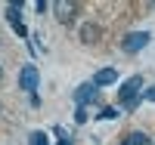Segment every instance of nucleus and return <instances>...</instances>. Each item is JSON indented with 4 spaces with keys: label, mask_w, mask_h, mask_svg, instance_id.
<instances>
[{
    "label": "nucleus",
    "mask_w": 155,
    "mask_h": 145,
    "mask_svg": "<svg viewBox=\"0 0 155 145\" xmlns=\"http://www.w3.org/2000/svg\"><path fill=\"white\" fill-rule=\"evenodd\" d=\"M143 99H149V102H155V87H149L146 93H143Z\"/></svg>",
    "instance_id": "14"
},
{
    "label": "nucleus",
    "mask_w": 155,
    "mask_h": 145,
    "mask_svg": "<svg viewBox=\"0 0 155 145\" xmlns=\"http://www.w3.org/2000/svg\"><path fill=\"white\" fill-rule=\"evenodd\" d=\"M0 77H3V68H0Z\"/></svg>",
    "instance_id": "15"
},
{
    "label": "nucleus",
    "mask_w": 155,
    "mask_h": 145,
    "mask_svg": "<svg viewBox=\"0 0 155 145\" xmlns=\"http://www.w3.org/2000/svg\"><path fill=\"white\" fill-rule=\"evenodd\" d=\"M99 117H102V121H115V117H118V108H112V105H109V108L99 111Z\"/></svg>",
    "instance_id": "12"
},
{
    "label": "nucleus",
    "mask_w": 155,
    "mask_h": 145,
    "mask_svg": "<svg viewBox=\"0 0 155 145\" xmlns=\"http://www.w3.org/2000/svg\"><path fill=\"white\" fill-rule=\"evenodd\" d=\"M74 121H78V124H87V108H78V111H74Z\"/></svg>",
    "instance_id": "13"
},
{
    "label": "nucleus",
    "mask_w": 155,
    "mask_h": 145,
    "mask_svg": "<svg viewBox=\"0 0 155 145\" xmlns=\"http://www.w3.org/2000/svg\"><path fill=\"white\" fill-rule=\"evenodd\" d=\"M146 43H149V31H134V34H127L121 40V49L124 52H140Z\"/></svg>",
    "instance_id": "2"
},
{
    "label": "nucleus",
    "mask_w": 155,
    "mask_h": 145,
    "mask_svg": "<svg viewBox=\"0 0 155 145\" xmlns=\"http://www.w3.org/2000/svg\"><path fill=\"white\" fill-rule=\"evenodd\" d=\"M81 40H84V43H96V40H99V28H96L93 22H87L84 28H81Z\"/></svg>",
    "instance_id": "8"
},
{
    "label": "nucleus",
    "mask_w": 155,
    "mask_h": 145,
    "mask_svg": "<svg viewBox=\"0 0 155 145\" xmlns=\"http://www.w3.org/2000/svg\"><path fill=\"white\" fill-rule=\"evenodd\" d=\"M37 80H41V74H37L34 65H25V68L19 71V87L25 90V93H34V90H37Z\"/></svg>",
    "instance_id": "3"
},
{
    "label": "nucleus",
    "mask_w": 155,
    "mask_h": 145,
    "mask_svg": "<svg viewBox=\"0 0 155 145\" xmlns=\"http://www.w3.org/2000/svg\"><path fill=\"white\" fill-rule=\"evenodd\" d=\"M140 90H143V77H140V74L127 77V80L121 84L118 99H121V105H124V108H137V102H140Z\"/></svg>",
    "instance_id": "1"
},
{
    "label": "nucleus",
    "mask_w": 155,
    "mask_h": 145,
    "mask_svg": "<svg viewBox=\"0 0 155 145\" xmlns=\"http://www.w3.org/2000/svg\"><path fill=\"white\" fill-rule=\"evenodd\" d=\"M121 145H124V142H121Z\"/></svg>",
    "instance_id": "17"
},
{
    "label": "nucleus",
    "mask_w": 155,
    "mask_h": 145,
    "mask_svg": "<svg viewBox=\"0 0 155 145\" xmlns=\"http://www.w3.org/2000/svg\"><path fill=\"white\" fill-rule=\"evenodd\" d=\"M53 12H56V19H59L62 25H68V22H74L78 3H71V0H56V3H53Z\"/></svg>",
    "instance_id": "4"
},
{
    "label": "nucleus",
    "mask_w": 155,
    "mask_h": 145,
    "mask_svg": "<svg viewBox=\"0 0 155 145\" xmlns=\"http://www.w3.org/2000/svg\"><path fill=\"white\" fill-rule=\"evenodd\" d=\"M96 96H99V87H96L93 80H90V84H81V87L74 90V102H78V108H84V105L93 102Z\"/></svg>",
    "instance_id": "5"
},
{
    "label": "nucleus",
    "mask_w": 155,
    "mask_h": 145,
    "mask_svg": "<svg viewBox=\"0 0 155 145\" xmlns=\"http://www.w3.org/2000/svg\"><path fill=\"white\" fill-rule=\"evenodd\" d=\"M6 19H9V25H12V31H16L19 37H28V28L22 25V6H6Z\"/></svg>",
    "instance_id": "6"
},
{
    "label": "nucleus",
    "mask_w": 155,
    "mask_h": 145,
    "mask_svg": "<svg viewBox=\"0 0 155 145\" xmlns=\"http://www.w3.org/2000/svg\"><path fill=\"white\" fill-rule=\"evenodd\" d=\"M28 145H50V136L41 133V130H34V133L28 136Z\"/></svg>",
    "instance_id": "10"
},
{
    "label": "nucleus",
    "mask_w": 155,
    "mask_h": 145,
    "mask_svg": "<svg viewBox=\"0 0 155 145\" xmlns=\"http://www.w3.org/2000/svg\"><path fill=\"white\" fill-rule=\"evenodd\" d=\"M115 80H118V71H115V68H102V71H96V77H93L96 87H112Z\"/></svg>",
    "instance_id": "7"
},
{
    "label": "nucleus",
    "mask_w": 155,
    "mask_h": 145,
    "mask_svg": "<svg viewBox=\"0 0 155 145\" xmlns=\"http://www.w3.org/2000/svg\"><path fill=\"white\" fill-rule=\"evenodd\" d=\"M124 145H152V139L143 133V130H134V133L124 139Z\"/></svg>",
    "instance_id": "9"
},
{
    "label": "nucleus",
    "mask_w": 155,
    "mask_h": 145,
    "mask_svg": "<svg viewBox=\"0 0 155 145\" xmlns=\"http://www.w3.org/2000/svg\"><path fill=\"white\" fill-rule=\"evenodd\" d=\"M53 133H56V139H59V145H71V133H68L65 127H56Z\"/></svg>",
    "instance_id": "11"
},
{
    "label": "nucleus",
    "mask_w": 155,
    "mask_h": 145,
    "mask_svg": "<svg viewBox=\"0 0 155 145\" xmlns=\"http://www.w3.org/2000/svg\"><path fill=\"white\" fill-rule=\"evenodd\" d=\"M152 145H155V139H152Z\"/></svg>",
    "instance_id": "16"
}]
</instances>
